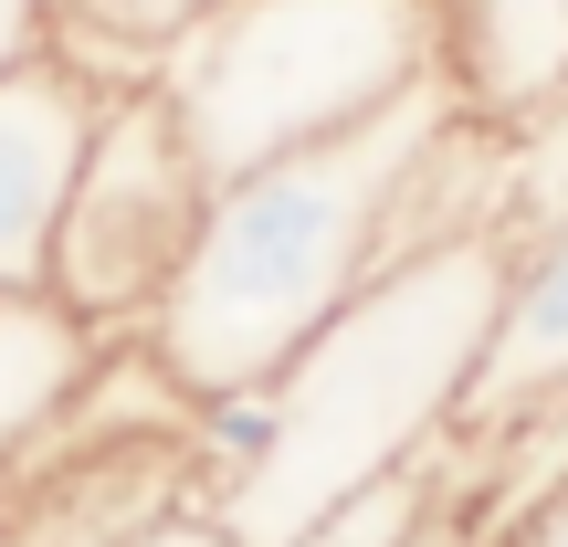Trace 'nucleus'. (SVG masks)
I'll return each mask as SVG.
<instances>
[{
    "label": "nucleus",
    "instance_id": "obj_1",
    "mask_svg": "<svg viewBox=\"0 0 568 547\" xmlns=\"http://www.w3.org/2000/svg\"><path fill=\"white\" fill-rule=\"evenodd\" d=\"M464 105L443 84L400 95L389 117L347 126L326 148L264 159L243 180L211 190L201 243H190L180 284L148 316L159 368L201 401V389H264L347 305L368 295V274H389L410 253V180L443 148V126Z\"/></svg>",
    "mask_w": 568,
    "mask_h": 547
},
{
    "label": "nucleus",
    "instance_id": "obj_7",
    "mask_svg": "<svg viewBox=\"0 0 568 547\" xmlns=\"http://www.w3.org/2000/svg\"><path fill=\"white\" fill-rule=\"evenodd\" d=\"M548 401H568V211L537 232H506V295H495L485 379H474L464 422L506 432Z\"/></svg>",
    "mask_w": 568,
    "mask_h": 547
},
{
    "label": "nucleus",
    "instance_id": "obj_5",
    "mask_svg": "<svg viewBox=\"0 0 568 547\" xmlns=\"http://www.w3.org/2000/svg\"><path fill=\"white\" fill-rule=\"evenodd\" d=\"M95 117H105V95L63 53L0 74V295L53 284V232H63Z\"/></svg>",
    "mask_w": 568,
    "mask_h": 547
},
{
    "label": "nucleus",
    "instance_id": "obj_10",
    "mask_svg": "<svg viewBox=\"0 0 568 547\" xmlns=\"http://www.w3.org/2000/svg\"><path fill=\"white\" fill-rule=\"evenodd\" d=\"M422 516H432V464L400 474V485H379V495H358L347 516H326V527L295 537V547H410V537H422Z\"/></svg>",
    "mask_w": 568,
    "mask_h": 547
},
{
    "label": "nucleus",
    "instance_id": "obj_3",
    "mask_svg": "<svg viewBox=\"0 0 568 547\" xmlns=\"http://www.w3.org/2000/svg\"><path fill=\"white\" fill-rule=\"evenodd\" d=\"M443 84V0H222L159 53V95L211 180L326 148Z\"/></svg>",
    "mask_w": 568,
    "mask_h": 547
},
{
    "label": "nucleus",
    "instance_id": "obj_14",
    "mask_svg": "<svg viewBox=\"0 0 568 547\" xmlns=\"http://www.w3.org/2000/svg\"><path fill=\"white\" fill-rule=\"evenodd\" d=\"M0 547H11V537H0Z\"/></svg>",
    "mask_w": 568,
    "mask_h": 547
},
{
    "label": "nucleus",
    "instance_id": "obj_13",
    "mask_svg": "<svg viewBox=\"0 0 568 547\" xmlns=\"http://www.w3.org/2000/svg\"><path fill=\"white\" fill-rule=\"evenodd\" d=\"M516 547H568V485H558L548 506L527 516V527H516Z\"/></svg>",
    "mask_w": 568,
    "mask_h": 547
},
{
    "label": "nucleus",
    "instance_id": "obj_11",
    "mask_svg": "<svg viewBox=\"0 0 568 547\" xmlns=\"http://www.w3.org/2000/svg\"><path fill=\"white\" fill-rule=\"evenodd\" d=\"M53 53V0H0V74Z\"/></svg>",
    "mask_w": 568,
    "mask_h": 547
},
{
    "label": "nucleus",
    "instance_id": "obj_9",
    "mask_svg": "<svg viewBox=\"0 0 568 547\" xmlns=\"http://www.w3.org/2000/svg\"><path fill=\"white\" fill-rule=\"evenodd\" d=\"M201 11H222V0H53V53L95 95H138V84H159V53Z\"/></svg>",
    "mask_w": 568,
    "mask_h": 547
},
{
    "label": "nucleus",
    "instance_id": "obj_4",
    "mask_svg": "<svg viewBox=\"0 0 568 547\" xmlns=\"http://www.w3.org/2000/svg\"><path fill=\"white\" fill-rule=\"evenodd\" d=\"M211 190L222 180L180 138L159 84L105 95L95 138H84V169H74V201H63V232H53V295L95 337H148L159 295L180 284L190 243H201Z\"/></svg>",
    "mask_w": 568,
    "mask_h": 547
},
{
    "label": "nucleus",
    "instance_id": "obj_6",
    "mask_svg": "<svg viewBox=\"0 0 568 547\" xmlns=\"http://www.w3.org/2000/svg\"><path fill=\"white\" fill-rule=\"evenodd\" d=\"M443 95L474 126L568 105V0H443Z\"/></svg>",
    "mask_w": 568,
    "mask_h": 547
},
{
    "label": "nucleus",
    "instance_id": "obj_12",
    "mask_svg": "<svg viewBox=\"0 0 568 547\" xmlns=\"http://www.w3.org/2000/svg\"><path fill=\"white\" fill-rule=\"evenodd\" d=\"M126 547H232V527L211 506H180V516H159L148 537H126Z\"/></svg>",
    "mask_w": 568,
    "mask_h": 547
},
{
    "label": "nucleus",
    "instance_id": "obj_8",
    "mask_svg": "<svg viewBox=\"0 0 568 547\" xmlns=\"http://www.w3.org/2000/svg\"><path fill=\"white\" fill-rule=\"evenodd\" d=\"M95 358H105V337L53 295V284L0 295V485L63 432V411L84 401Z\"/></svg>",
    "mask_w": 568,
    "mask_h": 547
},
{
    "label": "nucleus",
    "instance_id": "obj_2",
    "mask_svg": "<svg viewBox=\"0 0 568 547\" xmlns=\"http://www.w3.org/2000/svg\"><path fill=\"white\" fill-rule=\"evenodd\" d=\"M495 295H506V232H464L368 274V295L274 379V453L211 506L232 547H295L358 495L422 474L474 411Z\"/></svg>",
    "mask_w": 568,
    "mask_h": 547
}]
</instances>
